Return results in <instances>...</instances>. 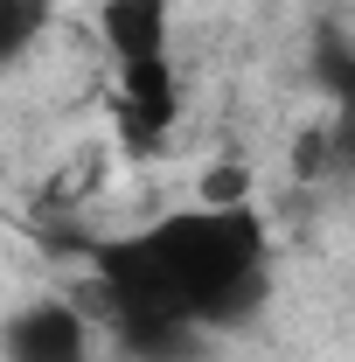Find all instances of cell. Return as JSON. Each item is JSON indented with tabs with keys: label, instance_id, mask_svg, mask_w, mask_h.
<instances>
[{
	"label": "cell",
	"instance_id": "4",
	"mask_svg": "<svg viewBox=\"0 0 355 362\" xmlns=\"http://www.w3.org/2000/svg\"><path fill=\"white\" fill-rule=\"evenodd\" d=\"M98 35H105V49H112L119 70L168 63L175 14H168V0H105V7H98Z\"/></svg>",
	"mask_w": 355,
	"mask_h": 362
},
{
	"label": "cell",
	"instance_id": "3",
	"mask_svg": "<svg viewBox=\"0 0 355 362\" xmlns=\"http://www.w3.org/2000/svg\"><path fill=\"white\" fill-rule=\"evenodd\" d=\"M175 70L168 63H139V70H119V139L133 153H161L168 146V126H175Z\"/></svg>",
	"mask_w": 355,
	"mask_h": 362
},
{
	"label": "cell",
	"instance_id": "5",
	"mask_svg": "<svg viewBox=\"0 0 355 362\" xmlns=\"http://www.w3.org/2000/svg\"><path fill=\"white\" fill-rule=\"evenodd\" d=\"M49 14H56V0H0V70H14L28 49L42 42Z\"/></svg>",
	"mask_w": 355,
	"mask_h": 362
},
{
	"label": "cell",
	"instance_id": "1",
	"mask_svg": "<svg viewBox=\"0 0 355 362\" xmlns=\"http://www.w3.org/2000/svg\"><path fill=\"white\" fill-rule=\"evenodd\" d=\"M91 279L77 293L84 320L112 327L133 362H188L209 327H237L265 300V223L237 209H175L139 237L84 244Z\"/></svg>",
	"mask_w": 355,
	"mask_h": 362
},
{
	"label": "cell",
	"instance_id": "6",
	"mask_svg": "<svg viewBox=\"0 0 355 362\" xmlns=\"http://www.w3.org/2000/svg\"><path fill=\"white\" fill-rule=\"evenodd\" d=\"M237 202H251V168L216 160V168H209V181H202V209H237Z\"/></svg>",
	"mask_w": 355,
	"mask_h": 362
},
{
	"label": "cell",
	"instance_id": "2",
	"mask_svg": "<svg viewBox=\"0 0 355 362\" xmlns=\"http://www.w3.org/2000/svg\"><path fill=\"white\" fill-rule=\"evenodd\" d=\"M98 327L77 300H28L0 327V362H91Z\"/></svg>",
	"mask_w": 355,
	"mask_h": 362
}]
</instances>
